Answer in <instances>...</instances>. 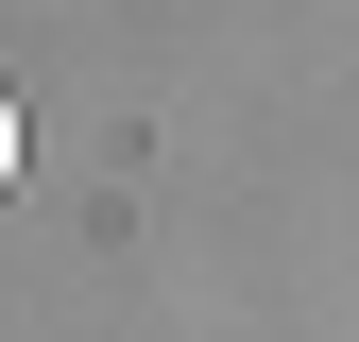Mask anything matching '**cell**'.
<instances>
[{"label":"cell","mask_w":359,"mask_h":342,"mask_svg":"<svg viewBox=\"0 0 359 342\" xmlns=\"http://www.w3.org/2000/svg\"><path fill=\"white\" fill-rule=\"evenodd\" d=\"M0 189H18V103H0Z\"/></svg>","instance_id":"cell-1"}]
</instances>
